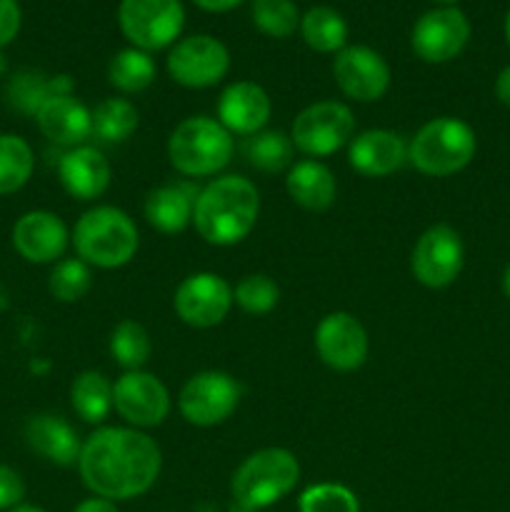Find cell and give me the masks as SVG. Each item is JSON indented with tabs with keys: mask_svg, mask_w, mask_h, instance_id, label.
<instances>
[{
	"mask_svg": "<svg viewBox=\"0 0 510 512\" xmlns=\"http://www.w3.org/2000/svg\"><path fill=\"white\" fill-rule=\"evenodd\" d=\"M163 468V453L138 428H100L83 443L78 458L85 488L105 500H133L148 493Z\"/></svg>",
	"mask_w": 510,
	"mask_h": 512,
	"instance_id": "6da1fadb",
	"label": "cell"
},
{
	"mask_svg": "<svg viewBox=\"0 0 510 512\" xmlns=\"http://www.w3.org/2000/svg\"><path fill=\"white\" fill-rule=\"evenodd\" d=\"M258 188L243 175H223L200 190L193 210V225L210 245H235L258 223Z\"/></svg>",
	"mask_w": 510,
	"mask_h": 512,
	"instance_id": "7a4b0ae2",
	"label": "cell"
},
{
	"mask_svg": "<svg viewBox=\"0 0 510 512\" xmlns=\"http://www.w3.org/2000/svg\"><path fill=\"white\" fill-rule=\"evenodd\" d=\"M75 253L95 268H123L138 253V228L125 210L98 205L78 218L73 228Z\"/></svg>",
	"mask_w": 510,
	"mask_h": 512,
	"instance_id": "3957f363",
	"label": "cell"
},
{
	"mask_svg": "<svg viewBox=\"0 0 510 512\" xmlns=\"http://www.w3.org/2000/svg\"><path fill=\"white\" fill-rule=\"evenodd\" d=\"M300 480V465L290 450L263 448L248 455L230 480L233 503L245 510H263L283 500Z\"/></svg>",
	"mask_w": 510,
	"mask_h": 512,
	"instance_id": "277c9868",
	"label": "cell"
},
{
	"mask_svg": "<svg viewBox=\"0 0 510 512\" xmlns=\"http://www.w3.org/2000/svg\"><path fill=\"white\" fill-rule=\"evenodd\" d=\"M473 128L458 118H435L415 133L408 145V160L430 178L460 173L475 158Z\"/></svg>",
	"mask_w": 510,
	"mask_h": 512,
	"instance_id": "5b68a950",
	"label": "cell"
},
{
	"mask_svg": "<svg viewBox=\"0 0 510 512\" xmlns=\"http://www.w3.org/2000/svg\"><path fill=\"white\" fill-rule=\"evenodd\" d=\"M233 135L213 118H185L170 133L168 158L178 173L188 178H205L223 170L233 158Z\"/></svg>",
	"mask_w": 510,
	"mask_h": 512,
	"instance_id": "8992f818",
	"label": "cell"
},
{
	"mask_svg": "<svg viewBox=\"0 0 510 512\" xmlns=\"http://www.w3.org/2000/svg\"><path fill=\"white\" fill-rule=\"evenodd\" d=\"M118 23L133 48L153 53L183 33L185 8L180 0H120Z\"/></svg>",
	"mask_w": 510,
	"mask_h": 512,
	"instance_id": "52a82bcc",
	"label": "cell"
},
{
	"mask_svg": "<svg viewBox=\"0 0 510 512\" xmlns=\"http://www.w3.org/2000/svg\"><path fill=\"white\" fill-rule=\"evenodd\" d=\"M353 133L355 118L348 105L338 103V100H320V103L308 105L295 118L290 140L300 153L323 158V155L348 145L353 140Z\"/></svg>",
	"mask_w": 510,
	"mask_h": 512,
	"instance_id": "ba28073f",
	"label": "cell"
},
{
	"mask_svg": "<svg viewBox=\"0 0 510 512\" xmlns=\"http://www.w3.org/2000/svg\"><path fill=\"white\" fill-rule=\"evenodd\" d=\"M238 403L240 385L220 370H205V373L193 375L178 395L180 415L198 428H213V425L225 423L235 413Z\"/></svg>",
	"mask_w": 510,
	"mask_h": 512,
	"instance_id": "9c48e42d",
	"label": "cell"
},
{
	"mask_svg": "<svg viewBox=\"0 0 510 512\" xmlns=\"http://www.w3.org/2000/svg\"><path fill=\"white\" fill-rule=\"evenodd\" d=\"M228 68V48L213 35H190L168 53V75L183 88H210L225 78Z\"/></svg>",
	"mask_w": 510,
	"mask_h": 512,
	"instance_id": "30bf717a",
	"label": "cell"
},
{
	"mask_svg": "<svg viewBox=\"0 0 510 512\" xmlns=\"http://www.w3.org/2000/svg\"><path fill=\"white\" fill-rule=\"evenodd\" d=\"M465 263V248L458 230L450 225H433L415 243L410 255V270L425 288H445L455 283Z\"/></svg>",
	"mask_w": 510,
	"mask_h": 512,
	"instance_id": "8fae6325",
	"label": "cell"
},
{
	"mask_svg": "<svg viewBox=\"0 0 510 512\" xmlns=\"http://www.w3.org/2000/svg\"><path fill=\"white\" fill-rule=\"evenodd\" d=\"M470 40V20L460 8H433L418 18L410 33L413 53L425 63L458 58Z\"/></svg>",
	"mask_w": 510,
	"mask_h": 512,
	"instance_id": "7c38bea8",
	"label": "cell"
},
{
	"mask_svg": "<svg viewBox=\"0 0 510 512\" xmlns=\"http://www.w3.org/2000/svg\"><path fill=\"white\" fill-rule=\"evenodd\" d=\"M173 305L190 328H215L233 308V288L215 273H195L178 285Z\"/></svg>",
	"mask_w": 510,
	"mask_h": 512,
	"instance_id": "4fadbf2b",
	"label": "cell"
},
{
	"mask_svg": "<svg viewBox=\"0 0 510 512\" xmlns=\"http://www.w3.org/2000/svg\"><path fill=\"white\" fill-rule=\"evenodd\" d=\"M113 408L135 428H155L170 413L168 388L155 375L128 370L113 383Z\"/></svg>",
	"mask_w": 510,
	"mask_h": 512,
	"instance_id": "5bb4252c",
	"label": "cell"
},
{
	"mask_svg": "<svg viewBox=\"0 0 510 512\" xmlns=\"http://www.w3.org/2000/svg\"><path fill=\"white\" fill-rule=\"evenodd\" d=\"M338 88L358 103H373L390 88V68L380 53L368 45H345L333 60Z\"/></svg>",
	"mask_w": 510,
	"mask_h": 512,
	"instance_id": "9a60e30c",
	"label": "cell"
},
{
	"mask_svg": "<svg viewBox=\"0 0 510 512\" xmlns=\"http://www.w3.org/2000/svg\"><path fill=\"white\" fill-rule=\"evenodd\" d=\"M315 350L328 368L350 373L368 358V333L355 315L338 310L325 315L315 328Z\"/></svg>",
	"mask_w": 510,
	"mask_h": 512,
	"instance_id": "2e32d148",
	"label": "cell"
},
{
	"mask_svg": "<svg viewBox=\"0 0 510 512\" xmlns=\"http://www.w3.org/2000/svg\"><path fill=\"white\" fill-rule=\"evenodd\" d=\"M68 228L50 210H30L13 228V245L28 263L45 265L63 258L68 248Z\"/></svg>",
	"mask_w": 510,
	"mask_h": 512,
	"instance_id": "e0dca14e",
	"label": "cell"
},
{
	"mask_svg": "<svg viewBox=\"0 0 510 512\" xmlns=\"http://www.w3.org/2000/svg\"><path fill=\"white\" fill-rule=\"evenodd\" d=\"M273 105H270L268 93L258 83L250 80H238L223 90L218 100V123L228 130L230 135H255L268 125Z\"/></svg>",
	"mask_w": 510,
	"mask_h": 512,
	"instance_id": "ac0fdd59",
	"label": "cell"
},
{
	"mask_svg": "<svg viewBox=\"0 0 510 512\" xmlns=\"http://www.w3.org/2000/svg\"><path fill=\"white\" fill-rule=\"evenodd\" d=\"M348 163L365 178H385L403 168L408 160V143L393 130H365L350 140Z\"/></svg>",
	"mask_w": 510,
	"mask_h": 512,
	"instance_id": "d6986e66",
	"label": "cell"
},
{
	"mask_svg": "<svg viewBox=\"0 0 510 512\" xmlns=\"http://www.w3.org/2000/svg\"><path fill=\"white\" fill-rule=\"evenodd\" d=\"M35 123L50 143L65 148H78L93 135V115L78 98H73V93L53 95L45 100L35 115Z\"/></svg>",
	"mask_w": 510,
	"mask_h": 512,
	"instance_id": "ffe728a7",
	"label": "cell"
},
{
	"mask_svg": "<svg viewBox=\"0 0 510 512\" xmlns=\"http://www.w3.org/2000/svg\"><path fill=\"white\" fill-rule=\"evenodd\" d=\"M23 435L28 448L33 450V453H38L40 458L48 460V463L60 465V468L78 465L83 443L78 440V433L70 428L68 420H63L60 415H30L28 423H25Z\"/></svg>",
	"mask_w": 510,
	"mask_h": 512,
	"instance_id": "44dd1931",
	"label": "cell"
},
{
	"mask_svg": "<svg viewBox=\"0 0 510 512\" xmlns=\"http://www.w3.org/2000/svg\"><path fill=\"white\" fill-rule=\"evenodd\" d=\"M58 175L63 188L78 200H95L108 190L113 170L98 148L78 145L60 158Z\"/></svg>",
	"mask_w": 510,
	"mask_h": 512,
	"instance_id": "7402d4cb",
	"label": "cell"
},
{
	"mask_svg": "<svg viewBox=\"0 0 510 512\" xmlns=\"http://www.w3.org/2000/svg\"><path fill=\"white\" fill-rule=\"evenodd\" d=\"M200 190L188 180H173L150 190L145 198V218L160 233H183L193 223L195 200Z\"/></svg>",
	"mask_w": 510,
	"mask_h": 512,
	"instance_id": "603a6c76",
	"label": "cell"
},
{
	"mask_svg": "<svg viewBox=\"0 0 510 512\" xmlns=\"http://www.w3.org/2000/svg\"><path fill=\"white\" fill-rule=\"evenodd\" d=\"M285 190L305 210H328L335 200V185L333 173L325 168L318 160H300V163L290 165L288 178H285Z\"/></svg>",
	"mask_w": 510,
	"mask_h": 512,
	"instance_id": "cb8c5ba5",
	"label": "cell"
},
{
	"mask_svg": "<svg viewBox=\"0 0 510 512\" xmlns=\"http://www.w3.org/2000/svg\"><path fill=\"white\" fill-rule=\"evenodd\" d=\"M300 33L315 53H340L348 43V23L338 10L315 5L300 18Z\"/></svg>",
	"mask_w": 510,
	"mask_h": 512,
	"instance_id": "d4e9b609",
	"label": "cell"
},
{
	"mask_svg": "<svg viewBox=\"0 0 510 512\" xmlns=\"http://www.w3.org/2000/svg\"><path fill=\"white\" fill-rule=\"evenodd\" d=\"M70 403L85 423H103L113 410V383L98 370H85L73 380Z\"/></svg>",
	"mask_w": 510,
	"mask_h": 512,
	"instance_id": "484cf974",
	"label": "cell"
},
{
	"mask_svg": "<svg viewBox=\"0 0 510 512\" xmlns=\"http://www.w3.org/2000/svg\"><path fill=\"white\" fill-rule=\"evenodd\" d=\"M93 115V135L100 143H125L138 130V110L125 98H105Z\"/></svg>",
	"mask_w": 510,
	"mask_h": 512,
	"instance_id": "4316f807",
	"label": "cell"
},
{
	"mask_svg": "<svg viewBox=\"0 0 510 512\" xmlns=\"http://www.w3.org/2000/svg\"><path fill=\"white\" fill-rule=\"evenodd\" d=\"M293 148V140L283 130H260V133L248 135L243 145L248 163L263 173H280V170L290 168Z\"/></svg>",
	"mask_w": 510,
	"mask_h": 512,
	"instance_id": "83f0119b",
	"label": "cell"
},
{
	"mask_svg": "<svg viewBox=\"0 0 510 512\" xmlns=\"http://www.w3.org/2000/svg\"><path fill=\"white\" fill-rule=\"evenodd\" d=\"M35 168L33 148L20 135H0V195L18 193Z\"/></svg>",
	"mask_w": 510,
	"mask_h": 512,
	"instance_id": "f1b7e54d",
	"label": "cell"
},
{
	"mask_svg": "<svg viewBox=\"0 0 510 512\" xmlns=\"http://www.w3.org/2000/svg\"><path fill=\"white\" fill-rule=\"evenodd\" d=\"M158 75L155 60L150 53L140 48H125L110 60L108 65V80L123 93H140V90L150 88Z\"/></svg>",
	"mask_w": 510,
	"mask_h": 512,
	"instance_id": "f546056e",
	"label": "cell"
},
{
	"mask_svg": "<svg viewBox=\"0 0 510 512\" xmlns=\"http://www.w3.org/2000/svg\"><path fill=\"white\" fill-rule=\"evenodd\" d=\"M110 353H113L115 363L125 370H140L148 363L150 353H153V343H150L148 330L135 320H123L115 325L113 335H110Z\"/></svg>",
	"mask_w": 510,
	"mask_h": 512,
	"instance_id": "4dcf8cb0",
	"label": "cell"
},
{
	"mask_svg": "<svg viewBox=\"0 0 510 512\" xmlns=\"http://www.w3.org/2000/svg\"><path fill=\"white\" fill-rule=\"evenodd\" d=\"M53 78H45L38 70H20L13 78L8 80V88H5V98L13 105L18 113L23 115H38V110L43 108V103L48 98H53Z\"/></svg>",
	"mask_w": 510,
	"mask_h": 512,
	"instance_id": "1f68e13d",
	"label": "cell"
},
{
	"mask_svg": "<svg viewBox=\"0 0 510 512\" xmlns=\"http://www.w3.org/2000/svg\"><path fill=\"white\" fill-rule=\"evenodd\" d=\"M255 28L268 38H290L300 28L298 5L293 0H250Z\"/></svg>",
	"mask_w": 510,
	"mask_h": 512,
	"instance_id": "d6a6232c",
	"label": "cell"
},
{
	"mask_svg": "<svg viewBox=\"0 0 510 512\" xmlns=\"http://www.w3.org/2000/svg\"><path fill=\"white\" fill-rule=\"evenodd\" d=\"M93 285V275H90V265L83 263L80 258H68L55 263L53 273L48 278V290L55 300L60 303H78L85 298Z\"/></svg>",
	"mask_w": 510,
	"mask_h": 512,
	"instance_id": "836d02e7",
	"label": "cell"
},
{
	"mask_svg": "<svg viewBox=\"0 0 510 512\" xmlns=\"http://www.w3.org/2000/svg\"><path fill=\"white\" fill-rule=\"evenodd\" d=\"M233 300L248 315H265L278 305L280 288L273 278L263 273L245 275L233 290Z\"/></svg>",
	"mask_w": 510,
	"mask_h": 512,
	"instance_id": "e575fe53",
	"label": "cell"
},
{
	"mask_svg": "<svg viewBox=\"0 0 510 512\" xmlns=\"http://www.w3.org/2000/svg\"><path fill=\"white\" fill-rule=\"evenodd\" d=\"M300 512H360L355 493L338 483H318L303 490L298 500Z\"/></svg>",
	"mask_w": 510,
	"mask_h": 512,
	"instance_id": "d590c367",
	"label": "cell"
},
{
	"mask_svg": "<svg viewBox=\"0 0 510 512\" xmlns=\"http://www.w3.org/2000/svg\"><path fill=\"white\" fill-rule=\"evenodd\" d=\"M25 498V483L18 470L0 463V512L18 508Z\"/></svg>",
	"mask_w": 510,
	"mask_h": 512,
	"instance_id": "8d00e7d4",
	"label": "cell"
},
{
	"mask_svg": "<svg viewBox=\"0 0 510 512\" xmlns=\"http://www.w3.org/2000/svg\"><path fill=\"white\" fill-rule=\"evenodd\" d=\"M20 23H23V13H20L18 0H0V50L15 40L20 33Z\"/></svg>",
	"mask_w": 510,
	"mask_h": 512,
	"instance_id": "74e56055",
	"label": "cell"
},
{
	"mask_svg": "<svg viewBox=\"0 0 510 512\" xmlns=\"http://www.w3.org/2000/svg\"><path fill=\"white\" fill-rule=\"evenodd\" d=\"M193 3L205 13H228V10L243 5L245 0H193Z\"/></svg>",
	"mask_w": 510,
	"mask_h": 512,
	"instance_id": "f35d334b",
	"label": "cell"
},
{
	"mask_svg": "<svg viewBox=\"0 0 510 512\" xmlns=\"http://www.w3.org/2000/svg\"><path fill=\"white\" fill-rule=\"evenodd\" d=\"M73 512H120V510L115 508L113 500H105V498H98V495H95V498L83 500V503H80Z\"/></svg>",
	"mask_w": 510,
	"mask_h": 512,
	"instance_id": "ab89813d",
	"label": "cell"
},
{
	"mask_svg": "<svg viewBox=\"0 0 510 512\" xmlns=\"http://www.w3.org/2000/svg\"><path fill=\"white\" fill-rule=\"evenodd\" d=\"M495 95H498L500 103L510 108V65L500 70L498 80H495Z\"/></svg>",
	"mask_w": 510,
	"mask_h": 512,
	"instance_id": "60d3db41",
	"label": "cell"
},
{
	"mask_svg": "<svg viewBox=\"0 0 510 512\" xmlns=\"http://www.w3.org/2000/svg\"><path fill=\"white\" fill-rule=\"evenodd\" d=\"M503 293H505V298L510 300V265L505 268V273H503Z\"/></svg>",
	"mask_w": 510,
	"mask_h": 512,
	"instance_id": "b9f144b4",
	"label": "cell"
},
{
	"mask_svg": "<svg viewBox=\"0 0 510 512\" xmlns=\"http://www.w3.org/2000/svg\"><path fill=\"white\" fill-rule=\"evenodd\" d=\"M8 512H48V510L35 508V505H18V508H13V510H8Z\"/></svg>",
	"mask_w": 510,
	"mask_h": 512,
	"instance_id": "7bdbcfd3",
	"label": "cell"
},
{
	"mask_svg": "<svg viewBox=\"0 0 510 512\" xmlns=\"http://www.w3.org/2000/svg\"><path fill=\"white\" fill-rule=\"evenodd\" d=\"M5 305H8V290H5L3 285H0V310H3Z\"/></svg>",
	"mask_w": 510,
	"mask_h": 512,
	"instance_id": "ee69618b",
	"label": "cell"
},
{
	"mask_svg": "<svg viewBox=\"0 0 510 512\" xmlns=\"http://www.w3.org/2000/svg\"><path fill=\"white\" fill-rule=\"evenodd\" d=\"M433 3H438L440 8H453V5L458 3V0H433Z\"/></svg>",
	"mask_w": 510,
	"mask_h": 512,
	"instance_id": "f6af8a7d",
	"label": "cell"
},
{
	"mask_svg": "<svg viewBox=\"0 0 510 512\" xmlns=\"http://www.w3.org/2000/svg\"><path fill=\"white\" fill-rule=\"evenodd\" d=\"M5 70H8V60H5L3 50H0V75H5Z\"/></svg>",
	"mask_w": 510,
	"mask_h": 512,
	"instance_id": "bcb514c9",
	"label": "cell"
},
{
	"mask_svg": "<svg viewBox=\"0 0 510 512\" xmlns=\"http://www.w3.org/2000/svg\"><path fill=\"white\" fill-rule=\"evenodd\" d=\"M505 40H508V45H510V10H508V15H505Z\"/></svg>",
	"mask_w": 510,
	"mask_h": 512,
	"instance_id": "7dc6e473",
	"label": "cell"
},
{
	"mask_svg": "<svg viewBox=\"0 0 510 512\" xmlns=\"http://www.w3.org/2000/svg\"><path fill=\"white\" fill-rule=\"evenodd\" d=\"M230 512H253V510H245V508H240V505L233 503V508H230Z\"/></svg>",
	"mask_w": 510,
	"mask_h": 512,
	"instance_id": "c3c4849f",
	"label": "cell"
}]
</instances>
